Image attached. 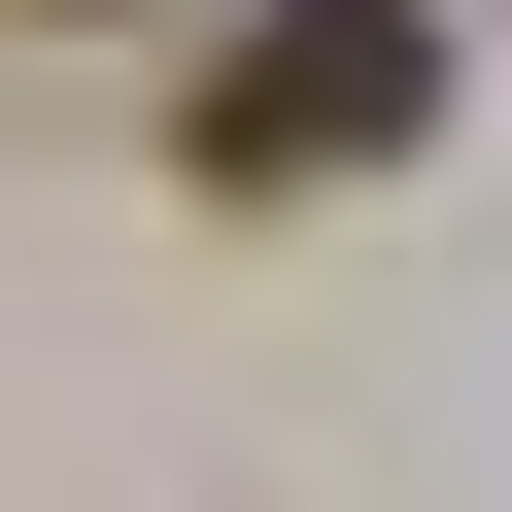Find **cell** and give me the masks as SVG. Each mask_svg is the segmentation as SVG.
<instances>
[{
    "instance_id": "1",
    "label": "cell",
    "mask_w": 512,
    "mask_h": 512,
    "mask_svg": "<svg viewBox=\"0 0 512 512\" xmlns=\"http://www.w3.org/2000/svg\"><path fill=\"white\" fill-rule=\"evenodd\" d=\"M376 137H444V0H274V35L205 69V205H308Z\"/></svg>"
}]
</instances>
